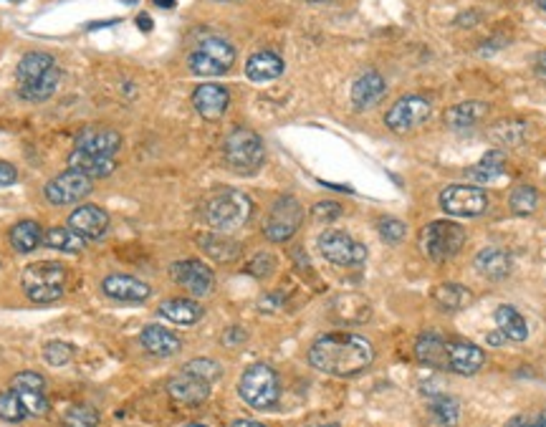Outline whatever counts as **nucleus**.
Listing matches in <instances>:
<instances>
[{"label":"nucleus","instance_id":"f03ea898","mask_svg":"<svg viewBox=\"0 0 546 427\" xmlns=\"http://www.w3.org/2000/svg\"><path fill=\"white\" fill-rule=\"evenodd\" d=\"M415 354L420 362H425L430 367L466 374V377H471L483 367V349L481 347L463 339H448L441 334H423L415 344Z\"/></svg>","mask_w":546,"mask_h":427},{"label":"nucleus","instance_id":"6ab92c4d","mask_svg":"<svg viewBox=\"0 0 546 427\" xmlns=\"http://www.w3.org/2000/svg\"><path fill=\"white\" fill-rule=\"evenodd\" d=\"M122 137L112 130H87L76 137V149L87 155H99V157H114L117 155Z\"/></svg>","mask_w":546,"mask_h":427},{"label":"nucleus","instance_id":"de8ad7c7","mask_svg":"<svg viewBox=\"0 0 546 427\" xmlns=\"http://www.w3.org/2000/svg\"><path fill=\"white\" fill-rule=\"evenodd\" d=\"M311 213H314L316 221H337L341 215V205L334 203V200H324V203H316Z\"/></svg>","mask_w":546,"mask_h":427},{"label":"nucleus","instance_id":"5fc2aeb1","mask_svg":"<svg viewBox=\"0 0 546 427\" xmlns=\"http://www.w3.org/2000/svg\"><path fill=\"white\" fill-rule=\"evenodd\" d=\"M137 23H139V29L142 30L152 29V21H149L147 15H139V18H137Z\"/></svg>","mask_w":546,"mask_h":427},{"label":"nucleus","instance_id":"412c9836","mask_svg":"<svg viewBox=\"0 0 546 427\" xmlns=\"http://www.w3.org/2000/svg\"><path fill=\"white\" fill-rule=\"evenodd\" d=\"M488 114V106L483 102H463L450 106L445 112V127L453 132H471L473 127Z\"/></svg>","mask_w":546,"mask_h":427},{"label":"nucleus","instance_id":"8fccbe9b","mask_svg":"<svg viewBox=\"0 0 546 427\" xmlns=\"http://www.w3.org/2000/svg\"><path fill=\"white\" fill-rule=\"evenodd\" d=\"M246 339H248V334H246V329H240V326H231V329H225V334H223V344H225V347H236V344H243Z\"/></svg>","mask_w":546,"mask_h":427},{"label":"nucleus","instance_id":"39448f33","mask_svg":"<svg viewBox=\"0 0 546 427\" xmlns=\"http://www.w3.org/2000/svg\"><path fill=\"white\" fill-rule=\"evenodd\" d=\"M281 384L279 374L268 364H253L243 372L240 382H238V395L240 399L253 407V410H268L276 405L279 399Z\"/></svg>","mask_w":546,"mask_h":427},{"label":"nucleus","instance_id":"f257e3e1","mask_svg":"<svg viewBox=\"0 0 546 427\" xmlns=\"http://www.w3.org/2000/svg\"><path fill=\"white\" fill-rule=\"evenodd\" d=\"M374 349L357 334H324L309 347V364L332 377H355L372 364Z\"/></svg>","mask_w":546,"mask_h":427},{"label":"nucleus","instance_id":"72a5a7b5","mask_svg":"<svg viewBox=\"0 0 546 427\" xmlns=\"http://www.w3.org/2000/svg\"><path fill=\"white\" fill-rule=\"evenodd\" d=\"M334 314L340 322H349V324H362L369 319V304L357 294L340 296L334 301Z\"/></svg>","mask_w":546,"mask_h":427},{"label":"nucleus","instance_id":"864d4df0","mask_svg":"<svg viewBox=\"0 0 546 427\" xmlns=\"http://www.w3.org/2000/svg\"><path fill=\"white\" fill-rule=\"evenodd\" d=\"M231 427H266V425H261V423H253V420H238V423H233Z\"/></svg>","mask_w":546,"mask_h":427},{"label":"nucleus","instance_id":"37998d69","mask_svg":"<svg viewBox=\"0 0 546 427\" xmlns=\"http://www.w3.org/2000/svg\"><path fill=\"white\" fill-rule=\"evenodd\" d=\"M66 423L74 427H97L99 425V413L89 405H76L66 413Z\"/></svg>","mask_w":546,"mask_h":427},{"label":"nucleus","instance_id":"e433bc0d","mask_svg":"<svg viewBox=\"0 0 546 427\" xmlns=\"http://www.w3.org/2000/svg\"><path fill=\"white\" fill-rule=\"evenodd\" d=\"M526 132H529L526 121H518V119H503V121H499V124L493 127L491 137H493L499 145H503V147H517V145H521V142L526 139Z\"/></svg>","mask_w":546,"mask_h":427},{"label":"nucleus","instance_id":"6e6552de","mask_svg":"<svg viewBox=\"0 0 546 427\" xmlns=\"http://www.w3.org/2000/svg\"><path fill=\"white\" fill-rule=\"evenodd\" d=\"M225 163L238 172H253L264 163V142L251 130H233L225 139Z\"/></svg>","mask_w":546,"mask_h":427},{"label":"nucleus","instance_id":"c9c22d12","mask_svg":"<svg viewBox=\"0 0 546 427\" xmlns=\"http://www.w3.org/2000/svg\"><path fill=\"white\" fill-rule=\"evenodd\" d=\"M44 246L61 253H81L87 240L74 233L71 228H51L48 233H44Z\"/></svg>","mask_w":546,"mask_h":427},{"label":"nucleus","instance_id":"a211bd4d","mask_svg":"<svg viewBox=\"0 0 546 427\" xmlns=\"http://www.w3.org/2000/svg\"><path fill=\"white\" fill-rule=\"evenodd\" d=\"M167 392L182 405H203L210 398V382L195 377L190 372H180L167 382Z\"/></svg>","mask_w":546,"mask_h":427},{"label":"nucleus","instance_id":"4468645a","mask_svg":"<svg viewBox=\"0 0 546 427\" xmlns=\"http://www.w3.org/2000/svg\"><path fill=\"white\" fill-rule=\"evenodd\" d=\"M170 273H172L175 283H180L192 296H207L215 283L213 271L203 261H178V264H172Z\"/></svg>","mask_w":546,"mask_h":427},{"label":"nucleus","instance_id":"79ce46f5","mask_svg":"<svg viewBox=\"0 0 546 427\" xmlns=\"http://www.w3.org/2000/svg\"><path fill=\"white\" fill-rule=\"evenodd\" d=\"M71 356H74V347L66 344V341H48L44 347L46 364H51V367H63V364H69Z\"/></svg>","mask_w":546,"mask_h":427},{"label":"nucleus","instance_id":"a19ab883","mask_svg":"<svg viewBox=\"0 0 546 427\" xmlns=\"http://www.w3.org/2000/svg\"><path fill=\"white\" fill-rule=\"evenodd\" d=\"M182 372H190V374L200 377V380H206V382H215V380H221L223 367L218 364V362H213V359L200 356V359H192V362H188Z\"/></svg>","mask_w":546,"mask_h":427},{"label":"nucleus","instance_id":"13d9d810","mask_svg":"<svg viewBox=\"0 0 546 427\" xmlns=\"http://www.w3.org/2000/svg\"><path fill=\"white\" fill-rule=\"evenodd\" d=\"M307 3H329V0H307Z\"/></svg>","mask_w":546,"mask_h":427},{"label":"nucleus","instance_id":"dca6fc26","mask_svg":"<svg viewBox=\"0 0 546 427\" xmlns=\"http://www.w3.org/2000/svg\"><path fill=\"white\" fill-rule=\"evenodd\" d=\"M69 228L74 233H79L84 240H97V238H102L106 233L109 215H106V210L97 205H79L69 215Z\"/></svg>","mask_w":546,"mask_h":427},{"label":"nucleus","instance_id":"3c124183","mask_svg":"<svg viewBox=\"0 0 546 427\" xmlns=\"http://www.w3.org/2000/svg\"><path fill=\"white\" fill-rule=\"evenodd\" d=\"M15 180H18V170H15L13 164L0 163V188H8V185H13Z\"/></svg>","mask_w":546,"mask_h":427},{"label":"nucleus","instance_id":"aec40b11","mask_svg":"<svg viewBox=\"0 0 546 427\" xmlns=\"http://www.w3.org/2000/svg\"><path fill=\"white\" fill-rule=\"evenodd\" d=\"M139 341H142V347L147 349L149 354H155V356H163V359H167V356H175V354L180 352V339L170 331V329H164V326L160 324H149L142 329V334H139Z\"/></svg>","mask_w":546,"mask_h":427},{"label":"nucleus","instance_id":"603ef678","mask_svg":"<svg viewBox=\"0 0 546 427\" xmlns=\"http://www.w3.org/2000/svg\"><path fill=\"white\" fill-rule=\"evenodd\" d=\"M268 296H271V298H264V301L258 304L261 309L271 311V309H276V306H281V301H283V298H281V294H268Z\"/></svg>","mask_w":546,"mask_h":427},{"label":"nucleus","instance_id":"f8f14e48","mask_svg":"<svg viewBox=\"0 0 546 427\" xmlns=\"http://www.w3.org/2000/svg\"><path fill=\"white\" fill-rule=\"evenodd\" d=\"M91 190H94V180L76 172V170H66V172H61L46 182L44 195L51 205H74L81 197H87Z\"/></svg>","mask_w":546,"mask_h":427},{"label":"nucleus","instance_id":"4be33fe9","mask_svg":"<svg viewBox=\"0 0 546 427\" xmlns=\"http://www.w3.org/2000/svg\"><path fill=\"white\" fill-rule=\"evenodd\" d=\"M384 91H387V84H384L382 74L367 71V74H362L355 81V87H352V102H355L357 109H372L374 104L382 99Z\"/></svg>","mask_w":546,"mask_h":427},{"label":"nucleus","instance_id":"9d476101","mask_svg":"<svg viewBox=\"0 0 546 427\" xmlns=\"http://www.w3.org/2000/svg\"><path fill=\"white\" fill-rule=\"evenodd\" d=\"M301 221H304L301 203L296 200L294 195H283L268 210V218L264 222V233H266L271 243H286L298 230Z\"/></svg>","mask_w":546,"mask_h":427},{"label":"nucleus","instance_id":"4c0bfd02","mask_svg":"<svg viewBox=\"0 0 546 427\" xmlns=\"http://www.w3.org/2000/svg\"><path fill=\"white\" fill-rule=\"evenodd\" d=\"M508 207L514 215H532L533 210L539 207V190L532 185H521L511 192L508 197Z\"/></svg>","mask_w":546,"mask_h":427},{"label":"nucleus","instance_id":"bf43d9fd","mask_svg":"<svg viewBox=\"0 0 546 427\" xmlns=\"http://www.w3.org/2000/svg\"><path fill=\"white\" fill-rule=\"evenodd\" d=\"M319 427H340V425H334V423H332V425H319Z\"/></svg>","mask_w":546,"mask_h":427},{"label":"nucleus","instance_id":"052dcab7","mask_svg":"<svg viewBox=\"0 0 546 427\" xmlns=\"http://www.w3.org/2000/svg\"><path fill=\"white\" fill-rule=\"evenodd\" d=\"M185 427H206V425H185Z\"/></svg>","mask_w":546,"mask_h":427},{"label":"nucleus","instance_id":"f3484780","mask_svg":"<svg viewBox=\"0 0 546 427\" xmlns=\"http://www.w3.org/2000/svg\"><path fill=\"white\" fill-rule=\"evenodd\" d=\"M192 104L197 109V114L203 119H221L231 104V94L228 88L221 87V84H203L192 91Z\"/></svg>","mask_w":546,"mask_h":427},{"label":"nucleus","instance_id":"6e6d98bb","mask_svg":"<svg viewBox=\"0 0 546 427\" xmlns=\"http://www.w3.org/2000/svg\"><path fill=\"white\" fill-rule=\"evenodd\" d=\"M157 5H163V8H172L175 5V0H155Z\"/></svg>","mask_w":546,"mask_h":427},{"label":"nucleus","instance_id":"c03bdc74","mask_svg":"<svg viewBox=\"0 0 546 427\" xmlns=\"http://www.w3.org/2000/svg\"><path fill=\"white\" fill-rule=\"evenodd\" d=\"M377 230H380L384 243H390V246H395V243H399L402 238L407 236V225L398 221V218H382V221L377 222Z\"/></svg>","mask_w":546,"mask_h":427},{"label":"nucleus","instance_id":"7ed1b4c3","mask_svg":"<svg viewBox=\"0 0 546 427\" xmlns=\"http://www.w3.org/2000/svg\"><path fill=\"white\" fill-rule=\"evenodd\" d=\"M253 213V203L248 195L238 190H221L210 195L203 203V221L221 233H233L243 228Z\"/></svg>","mask_w":546,"mask_h":427},{"label":"nucleus","instance_id":"7c9ffc66","mask_svg":"<svg viewBox=\"0 0 546 427\" xmlns=\"http://www.w3.org/2000/svg\"><path fill=\"white\" fill-rule=\"evenodd\" d=\"M471 291L460 283H441L433 289V301L445 311H460L471 304Z\"/></svg>","mask_w":546,"mask_h":427},{"label":"nucleus","instance_id":"ddd939ff","mask_svg":"<svg viewBox=\"0 0 546 427\" xmlns=\"http://www.w3.org/2000/svg\"><path fill=\"white\" fill-rule=\"evenodd\" d=\"M319 251L326 261L337 265H359L367 261V248L344 230H324L319 236Z\"/></svg>","mask_w":546,"mask_h":427},{"label":"nucleus","instance_id":"1a4fd4ad","mask_svg":"<svg viewBox=\"0 0 546 427\" xmlns=\"http://www.w3.org/2000/svg\"><path fill=\"white\" fill-rule=\"evenodd\" d=\"M433 114V102L423 94H407L398 102L392 104V109L387 112L384 124L387 130H392L395 134H407L417 130L420 124H425Z\"/></svg>","mask_w":546,"mask_h":427},{"label":"nucleus","instance_id":"a18cd8bd","mask_svg":"<svg viewBox=\"0 0 546 427\" xmlns=\"http://www.w3.org/2000/svg\"><path fill=\"white\" fill-rule=\"evenodd\" d=\"M246 271L251 276H256V279H268L276 271V258L271 253H256L251 261H248V265H246Z\"/></svg>","mask_w":546,"mask_h":427},{"label":"nucleus","instance_id":"2eb2a0df","mask_svg":"<svg viewBox=\"0 0 546 427\" xmlns=\"http://www.w3.org/2000/svg\"><path fill=\"white\" fill-rule=\"evenodd\" d=\"M102 291L109 298L114 301H122V304H142L152 296V289H149L145 280L134 279V276H127V273H112L102 280Z\"/></svg>","mask_w":546,"mask_h":427},{"label":"nucleus","instance_id":"4d7b16f0","mask_svg":"<svg viewBox=\"0 0 546 427\" xmlns=\"http://www.w3.org/2000/svg\"><path fill=\"white\" fill-rule=\"evenodd\" d=\"M536 5H539L542 11H546V0H536Z\"/></svg>","mask_w":546,"mask_h":427},{"label":"nucleus","instance_id":"49530a36","mask_svg":"<svg viewBox=\"0 0 546 427\" xmlns=\"http://www.w3.org/2000/svg\"><path fill=\"white\" fill-rule=\"evenodd\" d=\"M11 389H46V380L38 372H18L11 382Z\"/></svg>","mask_w":546,"mask_h":427},{"label":"nucleus","instance_id":"5701e85b","mask_svg":"<svg viewBox=\"0 0 546 427\" xmlns=\"http://www.w3.org/2000/svg\"><path fill=\"white\" fill-rule=\"evenodd\" d=\"M283 74V61L273 51H258L246 63V76L256 84H266Z\"/></svg>","mask_w":546,"mask_h":427},{"label":"nucleus","instance_id":"a878e982","mask_svg":"<svg viewBox=\"0 0 546 427\" xmlns=\"http://www.w3.org/2000/svg\"><path fill=\"white\" fill-rule=\"evenodd\" d=\"M69 170H76L89 180H97V177L112 175L117 170V163H114V157H99V155H87V152L74 149L69 157Z\"/></svg>","mask_w":546,"mask_h":427},{"label":"nucleus","instance_id":"b1692460","mask_svg":"<svg viewBox=\"0 0 546 427\" xmlns=\"http://www.w3.org/2000/svg\"><path fill=\"white\" fill-rule=\"evenodd\" d=\"M203 314H206L203 306L197 301H190V298H170V301L160 304V316L180 326L197 324L203 319Z\"/></svg>","mask_w":546,"mask_h":427},{"label":"nucleus","instance_id":"9b49d317","mask_svg":"<svg viewBox=\"0 0 546 427\" xmlns=\"http://www.w3.org/2000/svg\"><path fill=\"white\" fill-rule=\"evenodd\" d=\"M441 207L456 218H478L486 213L488 197L478 185H450L441 192Z\"/></svg>","mask_w":546,"mask_h":427},{"label":"nucleus","instance_id":"473e14b6","mask_svg":"<svg viewBox=\"0 0 546 427\" xmlns=\"http://www.w3.org/2000/svg\"><path fill=\"white\" fill-rule=\"evenodd\" d=\"M197 243L206 251V255H210L218 264H231V261H236L238 255H240V246L228 236H203Z\"/></svg>","mask_w":546,"mask_h":427},{"label":"nucleus","instance_id":"c85d7f7f","mask_svg":"<svg viewBox=\"0 0 546 427\" xmlns=\"http://www.w3.org/2000/svg\"><path fill=\"white\" fill-rule=\"evenodd\" d=\"M493 319H496V326H499V331H501L506 339L524 341L529 337V326H526L524 316L514 306H499L496 314H493Z\"/></svg>","mask_w":546,"mask_h":427},{"label":"nucleus","instance_id":"bb28decb","mask_svg":"<svg viewBox=\"0 0 546 427\" xmlns=\"http://www.w3.org/2000/svg\"><path fill=\"white\" fill-rule=\"evenodd\" d=\"M59 81H61V71L56 69V66H54V69H51V71H46L41 79L30 81V84H26V87H18V96H21L23 102H30V104L48 102V99L56 94Z\"/></svg>","mask_w":546,"mask_h":427},{"label":"nucleus","instance_id":"09e8293b","mask_svg":"<svg viewBox=\"0 0 546 427\" xmlns=\"http://www.w3.org/2000/svg\"><path fill=\"white\" fill-rule=\"evenodd\" d=\"M506 427H546V410L533 414H517Z\"/></svg>","mask_w":546,"mask_h":427},{"label":"nucleus","instance_id":"ea45409f","mask_svg":"<svg viewBox=\"0 0 546 427\" xmlns=\"http://www.w3.org/2000/svg\"><path fill=\"white\" fill-rule=\"evenodd\" d=\"M15 392L21 395V402L30 417H44L51 410V405L46 399V389H15Z\"/></svg>","mask_w":546,"mask_h":427},{"label":"nucleus","instance_id":"f704fd0d","mask_svg":"<svg viewBox=\"0 0 546 427\" xmlns=\"http://www.w3.org/2000/svg\"><path fill=\"white\" fill-rule=\"evenodd\" d=\"M428 407H430V414H433V420H435L438 425H443V427L458 425L460 407H458V399H453L450 395H443V392L430 395Z\"/></svg>","mask_w":546,"mask_h":427},{"label":"nucleus","instance_id":"c756f323","mask_svg":"<svg viewBox=\"0 0 546 427\" xmlns=\"http://www.w3.org/2000/svg\"><path fill=\"white\" fill-rule=\"evenodd\" d=\"M44 243V230L36 221H21L11 228V246L18 253L36 251Z\"/></svg>","mask_w":546,"mask_h":427},{"label":"nucleus","instance_id":"423d86ee","mask_svg":"<svg viewBox=\"0 0 546 427\" xmlns=\"http://www.w3.org/2000/svg\"><path fill=\"white\" fill-rule=\"evenodd\" d=\"M463 243H466V230L463 225L453 221H433L420 233V251L435 264L453 258L463 248Z\"/></svg>","mask_w":546,"mask_h":427},{"label":"nucleus","instance_id":"393cba45","mask_svg":"<svg viewBox=\"0 0 546 427\" xmlns=\"http://www.w3.org/2000/svg\"><path fill=\"white\" fill-rule=\"evenodd\" d=\"M54 66H56V61H54L51 54L30 51V54H26L23 59L18 61V66H15V81H18V87H26L30 81L41 79L46 71H51Z\"/></svg>","mask_w":546,"mask_h":427},{"label":"nucleus","instance_id":"58836bf2","mask_svg":"<svg viewBox=\"0 0 546 427\" xmlns=\"http://www.w3.org/2000/svg\"><path fill=\"white\" fill-rule=\"evenodd\" d=\"M29 417L23 402H21V395L15 389H5L0 392V420L5 423H23Z\"/></svg>","mask_w":546,"mask_h":427},{"label":"nucleus","instance_id":"0eeeda50","mask_svg":"<svg viewBox=\"0 0 546 427\" xmlns=\"http://www.w3.org/2000/svg\"><path fill=\"white\" fill-rule=\"evenodd\" d=\"M236 61V48L223 38H206L188 59V66L195 76H223Z\"/></svg>","mask_w":546,"mask_h":427},{"label":"nucleus","instance_id":"2f4dec72","mask_svg":"<svg viewBox=\"0 0 546 427\" xmlns=\"http://www.w3.org/2000/svg\"><path fill=\"white\" fill-rule=\"evenodd\" d=\"M503 172H506V155L499 152V149H491V152H486L481 157V163L468 172V177H471L473 182H478V185H488V182L499 180Z\"/></svg>","mask_w":546,"mask_h":427},{"label":"nucleus","instance_id":"cd10ccee","mask_svg":"<svg viewBox=\"0 0 546 427\" xmlns=\"http://www.w3.org/2000/svg\"><path fill=\"white\" fill-rule=\"evenodd\" d=\"M475 268L478 273H483L491 280H501L508 276L511 271V258L508 253L501 248H483V251L475 255Z\"/></svg>","mask_w":546,"mask_h":427},{"label":"nucleus","instance_id":"20e7f679","mask_svg":"<svg viewBox=\"0 0 546 427\" xmlns=\"http://www.w3.org/2000/svg\"><path fill=\"white\" fill-rule=\"evenodd\" d=\"M66 265L56 261H38L26 265L23 271V291L36 304H51L59 301L66 286Z\"/></svg>","mask_w":546,"mask_h":427}]
</instances>
